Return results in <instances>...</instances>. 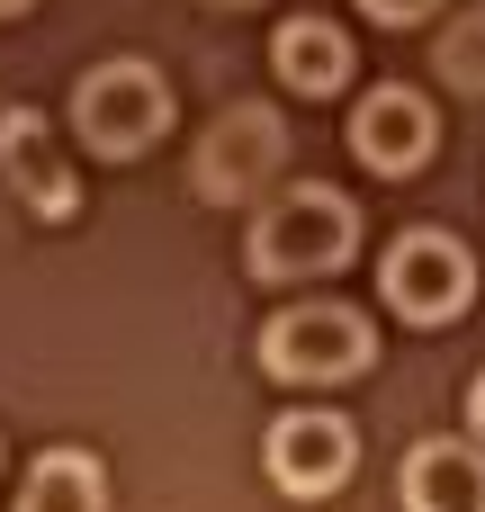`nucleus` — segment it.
I'll return each instance as SVG.
<instances>
[{"label":"nucleus","instance_id":"1","mask_svg":"<svg viewBox=\"0 0 485 512\" xmlns=\"http://www.w3.org/2000/svg\"><path fill=\"white\" fill-rule=\"evenodd\" d=\"M351 198L342 189H288L252 216V270L261 279H315L351 261Z\"/></svg>","mask_w":485,"mask_h":512},{"label":"nucleus","instance_id":"2","mask_svg":"<svg viewBox=\"0 0 485 512\" xmlns=\"http://www.w3.org/2000/svg\"><path fill=\"white\" fill-rule=\"evenodd\" d=\"M72 126H81L90 153H144V144H162V126H171V81H162L153 63H135V54L90 63L81 90H72Z\"/></svg>","mask_w":485,"mask_h":512},{"label":"nucleus","instance_id":"3","mask_svg":"<svg viewBox=\"0 0 485 512\" xmlns=\"http://www.w3.org/2000/svg\"><path fill=\"white\" fill-rule=\"evenodd\" d=\"M378 288H387V306H396L405 324H450V315L477 297V261H468V243H459V234L414 225L405 243H387Z\"/></svg>","mask_w":485,"mask_h":512},{"label":"nucleus","instance_id":"4","mask_svg":"<svg viewBox=\"0 0 485 512\" xmlns=\"http://www.w3.org/2000/svg\"><path fill=\"white\" fill-rule=\"evenodd\" d=\"M369 360V324L351 306H279L261 324V369L270 378H360Z\"/></svg>","mask_w":485,"mask_h":512},{"label":"nucleus","instance_id":"5","mask_svg":"<svg viewBox=\"0 0 485 512\" xmlns=\"http://www.w3.org/2000/svg\"><path fill=\"white\" fill-rule=\"evenodd\" d=\"M261 468H270V486L279 495H333L351 468H360V432L342 423V414H315V405H297V414H279L270 432H261Z\"/></svg>","mask_w":485,"mask_h":512},{"label":"nucleus","instance_id":"6","mask_svg":"<svg viewBox=\"0 0 485 512\" xmlns=\"http://www.w3.org/2000/svg\"><path fill=\"white\" fill-rule=\"evenodd\" d=\"M432 135H441V117H432V99L405 90V81H387V90H369V99L351 108V153H360L369 171H387V180L423 171V162H432Z\"/></svg>","mask_w":485,"mask_h":512},{"label":"nucleus","instance_id":"7","mask_svg":"<svg viewBox=\"0 0 485 512\" xmlns=\"http://www.w3.org/2000/svg\"><path fill=\"white\" fill-rule=\"evenodd\" d=\"M279 162H288L279 117H270V108H225V117L207 126V144H198V189H207V198H243V189H261Z\"/></svg>","mask_w":485,"mask_h":512},{"label":"nucleus","instance_id":"8","mask_svg":"<svg viewBox=\"0 0 485 512\" xmlns=\"http://www.w3.org/2000/svg\"><path fill=\"white\" fill-rule=\"evenodd\" d=\"M0 180L27 198V216H45V225H63L72 207H81V180H72V162L54 153V135H45V117L36 108H0Z\"/></svg>","mask_w":485,"mask_h":512},{"label":"nucleus","instance_id":"9","mask_svg":"<svg viewBox=\"0 0 485 512\" xmlns=\"http://www.w3.org/2000/svg\"><path fill=\"white\" fill-rule=\"evenodd\" d=\"M405 512H485V450H468V441H414Z\"/></svg>","mask_w":485,"mask_h":512},{"label":"nucleus","instance_id":"10","mask_svg":"<svg viewBox=\"0 0 485 512\" xmlns=\"http://www.w3.org/2000/svg\"><path fill=\"white\" fill-rule=\"evenodd\" d=\"M270 63H279L288 90H342V81H351V36H342L333 18H279Z\"/></svg>","mask_w":485,"mask_h":512},{"label":"nucleus","instance_id":"11","mask_svg":"<svg viewBox=\"0 0 485 512\" xmlns=\"http://www.w3.org/2000/svg\"><path fill=\"white\" fill-rule=\"evenodd\" d=\"M18 512H108V477L90 450H45L18 486Z\"/></svg>","mask_w":485,"mask_h":512},{"label":"nucleus","instance_id":"12","mask_svg":"<svg viewBox=\"0 0 485 512\" xmlns=\"http://www.w3.org/2000/svg\"><path fill=\"white\" fill-rule=\"evenodd\" d=\"M441 81H459V90H485V9H468V18L441 36Z\"/></svg>","mask_w":485,"mask_h":512},{"label":"nucleus","instance_id":"13","mask_svg":"<svg viewBox=\"0 0 485 512\" xmlns=\"http://www.w3.org/2000/svg\"><path fill=\"white\" fill-rule=\"evenodd\" d=\"M360 9H369V18H387V27H405V18H432L441 0H360Z\"/></svg>","mask_w":485,"mask_h":512},{"label":"nucleus","instance_id":"14","mask_svg":"<svg viewBox=\"0 0 485 512\" xmlns=\"http://www.w3.org/2000/svg\"><path fill=\"white\" fill-rule=\"evenodd\" d=\"M468 423H477V441H485V369H477V396H468Z\"/></svg>","mask_w":485,"mask_h":512},{"label":"nucleus","instance_id":"15","mask_svg":"<svg viewBox=\"0 0 485 512\" xmlns=\"http://www.w3.org/2000/svg\"><path fill=\"white\" fill-rule=\"evenodd\" d=\"M207 9H243V0H207Z\"/></svg>","mask_w":485,"mask_h":512},{"label":"nucleus","instance_id":"16","mask_svg":"<svg viewBox=\"0 0 485 512\" xmlns=\"http://www.w3.org/2000/svg\"><path fill=\"white\" fill-rule=\"evenodd\" d=\"M9 9H27V0H0V18H9Z\"/></svg>","mask_w":485,"mask_h":512}]
</instances>
